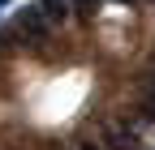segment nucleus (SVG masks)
<instances>
[{
	"mask_svg": "<svg viewBox=\"0 0 155 150\" xmlns=\"http://www.w3.org/2000/svg\"><path fill=\"white\" fill-rule=\"evenodd\" d=\"M9 5H13V0H0V9H9Z\"/></svg>",
	"mask_w": 155,
	"mask_h": 150,
	"instance_id": "6",
	"label": "nucleus"
},
{
	"mask_svg": "<svg viewBox=\"0 0 155 150\" xmlns=\"http://www.w3.org/2000/svg\"><path fill=\"white\" fill-rule=\"evenodd\" d=\"M108 150H138V129L112 124V129H108Z\"/></svg>",
	"mask_w": 155,
	"mask_h": 150,
	"instance_id": "2",
	"label": "nucleus"
},
{
	"mask_svg": "<svg viewBox=\"0 0 155 150\" xmlns=\"http://www.w3.org/2000/svg\"><path fill=\"white\" fill-rule=\"evenodd\" d=\"M142 111H147V116L155 120V82H151V90H147V95H142Z\"/></svg>",
	"mask_w": 155,
	"mask_h": 150,
	"instance_id": "4",
	"label": "nucleus"
},
{
	"mask_svg": "<svg viewBox=\"0 0 155 150\" xmlns=\"http://www.w3.org/2000/svg\"><path fill=\"white\" fill-rule=\"evenodd\" d=\"M78 150H104V146H95V142H82V146H78Z\"/></svg>",
	"mask_w": 155,
	"mask_h": 150,
	"instance_id": "5",
	"label": "nucleus"
},
{
	"mask_svg": "<svg viewBox=\"0 0 155 150\" xmlns=\"http://www.w3.org/2000/svg\"><path fill=\"white\" fill-rule=\"evenodd\" d=\"M125 5H129V0H125Z\"/></svg>",
	"mask_w": 155,
	"mask_h": 150,
	"instance_id": "7",
	"label": "nucleus"
},
{
	"mask_svg": "<svg viewBox=\"0 0 155 150\" xmlns=\"http://www.w3.org/2000/svg\"><path fill=\"white\" fill-rule=\"evenodd\" d=\"M13 30H17V39H22V43H39V47H43V43L52 39L56 26L43 17V9H39V5H26L22 13L13 17Z\"/></svg>",
	"mask_w": 155,
	"mask_h": 150,
	"instance_id": "1",
	"label": "nucleus"
},
{
	"mask_svg": "<svg viewBox=\"0 0 155 150\" xmlns=\"http://www.w3.org/2000/svg\"><path fill=\"white\" fill-rule=\"evenodd\" d=\"M39 9H43V17H48L52 26H61L65 13H69V0H39Z\"/></svg>",
	"mask_w": 155,
	"mask_h": 150,
	"instance_id": "3",
	"label": "nucleus"
}]
</instances>
